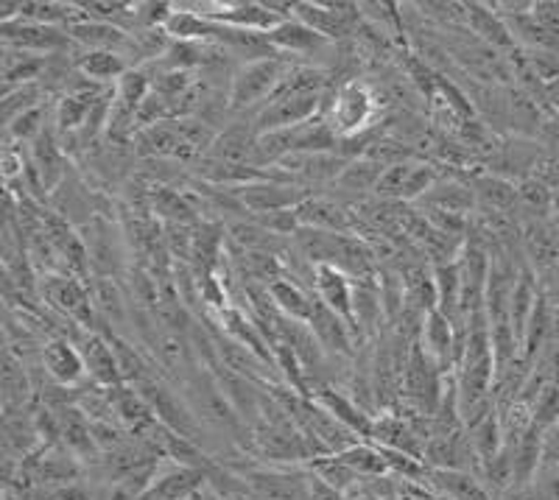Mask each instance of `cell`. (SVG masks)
Returning <instances> with one entry per match:
<instances>
[{"mask_svg":"<svg viewBox=\"0 0 559 500\" xmlns=\"http://www.w3.org/2000/svg\"><path fill=\"white\" fill-rule=\"evenodd\" d=\"M324 87H328V76L322 70L294 64L286 82L280 84L277 93L254 115V132H283V129L302 127L319 118L324 112Z\"/></svg>","mask_w":559,"mask_h":500,"instance_id":"obj_1","label":"cell"},{"mask_svg":"<svg viewBox=\"0 0 559 500\" xmlns=\"http://www.w3.org/2000/svg\"><path fill=\"white\" fill-rule=\"evenodd\" d=\"M292 68V59L283 57V53L238 64V68L233 70V76H229V109H233V112H243V109H254L258 104L263 107V104L277 93L280 84L286 82Z\"/></svg>","mask_w":559,"mask_h":500,"instance_id":"obj_2","label":"cell"},{"mask_svg":"<svg viewBox=\"0 0 559 500\" xmlns=\"http://www.w3.org/2000/svg\"><path fill=\"white\" fill-rule=\"evenodd\" d=\"M39 294H43V299L51 305L53 311L68 317L79 330L102 333L98 330L102 317H98L96 302H93V288L84 285L76 274H43V279H39Z\"/></svg>","mask_w":559,"mask_h":500,"instance_id":"obj_3","label":"cell"},{"mask_svg":"<svg viewBox=\"0 0 559 500\" xmlns=\"http://www.w3.org/2000/svg\"><path fill=\"white\" fill-rule=\"evenodd\" d=\"M202 17L213 20L218 26L241 28V32H258L269 34L277 28L288 14L280 9H286L288 3H254V0H224V3H185Z\"/></svg>","mask_w":559,"mask_h":500,"instance_id":"obj_4","label":"cell"},{"mask_svg":"<svg viewBox=\"0 0 559 500\" xmlns=\"http://www.w3.org/2000/svg\"><path fill=\"white\" fill-rule=\"evenodd\" d=\"M322 115L328 118L333 132L338 134V140H353L367 132L369 123L376 121L378 102L364 84L349 82L333 93L331 107L324 109Z\"/></svg>","mask_w":559,"mask_h":500,"instance_id":"obj_5","label":"cell"},{"mask_svg":"<svg viewBox=\"0 0 559 500\" xmlns=\"http://www.w3.org/2000/svg\"><path fill=\"white\" fill-rule=\"evenodd\" d=\"M243 210H252L254 216H274V213H294L299 204L311 199V190L306 184L294 182L288 177L263 179V182L233 188Z\"/></svg>","mask_w":559,"mask_h":500,"instance_id":"obj_6","label":"cell"},{"mask_svg":"<svg viewBox=\"0 0 559 500\" xmlns=\"http://www.w3.org/2000/svg\"><path fill=\"white\" fill-rule=\"evenodd\" d=\"M437 182L439 179L431 165L408 159V163L389 165L378 182L376 197L386 202H419Z\"/></svg>","mask_w":559,"mask_h":500,"instance_id":"obj_7","label":"cell"},{"mask_svg":"<svg viewBox=\"0 0 559 500\" xmlns=\"http://www.w3.org/2000/svg\"><path fill=\"white\" fill-rule=\"evenodd\" d=\"M292 17L333 43L353 32V23L361 17V7L358 3H294Z\"/></svg>","mask_w":559,"mask_h":500,"instance_id":"obj_8","label":"cell"},{"mask_svg":"<svg viewBox=\"0 0 559 500\" xmlns=\"http://www.w3.org/2000/svg\"><path fill=\"white\" fill-rule=\"evenodd\" d=\"M207 487V473L197 467H185L177 462H163L157 467L154 481L140 500H188L199 498Z\"/></svg>","mask_w":559,"mask_h":500,"instance_id":"obj_9","label":"cell"},{"mask_svg":"<svg viewBox=\"0 0 559 500\" xmlns=\"http://www.w3.org/2000/svg\"><path fill=\"white\" fill-rule=\"evenodd\" d=\"M0 37H3V48H14V51L34 53H57L68 48L70 37L64 28L43 26V23H28V20H14V23H3L0 26Z\"/></svg>","mask_w":559,"mask_h":500,"instance_id":"obj_10","label":"cell"},{"mask_svg":"<svg viewBox=\"0 0 559 500\" xmlns=\"http://www.w3.org/2000/svg\"><path fill=\"white\" fill-rule=\"evenodd\" d=\"M87 367V378L98 389H118L123 386L121 369H118V355H115L112 342L104 333H87L79 330V338H73Z\"/></svg>","mask_w":559,"mask_h":500,"instance_id":"obj_11","label":"cell"},{"mask_svg":"<svg viewBox=\"0 0 559 500\" xmlns=\"http://www.w3.org/2000/svg\"><path fill=\"white\" fill-rule=\"evenodd\" d=\"M82 233V241L87 247L90 258V272L96 274V277H115L118 269H121L123 249L112 224L104 222V218H90Z\"/></svg>","mask_w":559,"mask_h":500,"instance_id":"obj_12","label":"cell"},{"mask_svg":"<svg viewBox=\"0 0 559 500\" xmlns=\"http://www.w3.org/2000/svg\"><path fill=\"white\" fill-rule=\"evenodd\" d=\"M311 283L313 291H317L319 302H324L333 313L344 319V322L353 328V333L358 336L356 330V311H353V291H356V279L344 274L336 266H311Z\"/></svg>","mask_w":559,"mask_h":500,"instance_id":"obj_13","label":"cell"},{"mask_svg":"<svg viewBox=\"0 0 559 500\" xmlns=\"http://www.w3.org/2000/svg\"><path fill=\"white\" fill-rule=\"evenodd\" d=\"M308 397H311L317 406H322L324 412L331 414V417H336L344 428H349V431L358 433V437L367 439L369 442L376 419H372V414H369L361 403H356L353 397H347L344 392H338V389L324 386V383H317V386L308 392Z\"/></svg>","mask_w":559,"mask_h":500,"instance_id":"obj_14","label":"cell"},{"mask_svg":"<svg viewBox=\"0 0 559 500\" xmlns=\"http://www.w3.org/2000/svg\"><path fill=\"white\" fill-rule=\"evenodd\" d=\"M258 138L261 134L254 132V123H233L218 132L204 159L222 165H258Z\"/></svg>","mask_w":559,"mask_h":500,"instance_id":"obj_15","label":"cell"},{"mask_svg":"<svg viewBox=\"0 0 559 500\" xmlns=\"http://www.w3.org/2000/svg\"><path fill=\"white\" fill-rule=\"evenodd\" d=\"M464 9V23L473 28L478 39L484 45H489L492 51H503V53H512L515 57L521 48H518L515 37L509 32L507 20L496 12L492 3H462Z\"/></svg>","mask_w":559,"mask_h":500,"instance_id":"obj_16","label":"cell"},{"mask_svg":"<svg viewBox=\"0 0 559 500\" xmlns=\"http://www.w3.org/2000/svg\"><path fill=\"white\" fill-rule=\"evenodd\" d=\"M308 328L317 336L319 347L324 349V355H342V358H353L356 353V333L344 322L338 313H333L324 302L313 305V313L308 319Z\"/></svg>","mask_w":559,"mask_h":500,"instance_id":"obj_17","label":"cell"},{"mask_svg":"<svg viewBox=\"0 0 559 500\" xmlns=\"http://www.w3.org/2000/svg\"><path fill=\"white\" fill-rule=\"evenodd\" d=\"M43 369L59 386H76L87 378V367L73 338L57 336L43 344Z\"/></svg>","mask_w":559,"mask_h":500,"instance_id":"obj_18","label":"cell"},{"mask_svg":"<svg viewBox=\"0 0 559 500\" xmlns=\"http://www.w3.org/2000/svg\"><path fill=\"white\" fill-rule=\"evenodd\" d=\"M523 252L532 263L534 274L559 266V222L540 218V222H523Z\"/></svg>","mask_w":559,"mask_h":500,"instance_id":"obj_19","label":"cell"},{"mask_svg":"<svg viewBox=\"0 0 559 500\" xmlns=\"http://www.w3.org/2000/svg\"><path fill=\"white\" fill-rule=\"evenodd\" d=\"M109 403H112L115 422L121 425L127 433H132L134 439H140L157 425V414H154V408L148 406V400L138 389H109Z\"/></svg>","mask_w":559,"mask_h":500,"instance_id":"obj_20","label":"cell"},{"mask_svg":"<svg viewBox=\"0 0 559 500\" xmlns=\"http://www.w3.org/2000/svg\"><path fill=\"white\" fill-rule=\"evenodd\" d=\"M426 487L433 489L439 498L448 500H498L489 492L481 475L467 473V469H431L428 467Z\"/></svg>","mask_w":559,"mask_h":500,"instance_id":"obj_21","label":"cell"},{"mask_svg":"<svg viewBox=\"0 0 559 500\" xmlns=\"http://www.w3.org/2000/svg\"><path fill=\"white\" fill-rule=\"evenodd\" d=\"M134 148H138L143 157L182 159V163H191L188 148H185L182 132H179V121H163L154 123V127L140 129V132L134 134Z\"/></svg>","mask_w":559,"mask_h":500,"instance_id":"obj_22","label":"cell"},{"mask_svg":"<svg viewBox=\"0 0 559 500\" xmlns=\"http://www.w3.org/2000/svg\"><path fill=\"white\" fill-rule=\"evenodd\" d=\"M294 218H297L299 227L319 229V233H344L347 235L349 229H353L349 210L328 197L306 199V202L294 210Z\"/></svg>","mask_w":559,"mask_h":500,"instance_id":"obj_23","label":"cell"},{"mask_svg":"<svg viewBox=\"0 0 559 500\" xmlns=\"http://www.w3.org/2000/svg\"><path fill=\"white\" fill-rule=\"evenodd\" d=\"M417 204H423L428 213H448V216L471 218L476 213V193H473V188L467 182L439 179Z\"/></svg>","mask_w":559,"mask_h":500,"instance_id":"obj_24","label":"cell"},{"mask_svg":"<svg viewBox=\"0 0 559 500\" xmlns=\"http://www.w3.org/2000/svg\"><path fill=\"white\" fill-rule=\"evenodd\" d=\"M269 45H272L274 53H294V57H308V53H319L322 48L331 45V39H324L322 34H317L313 28H308L306 23H299V20L288 17L283 20L277 28L266 34Z\"/></svg>","mask_w":559,"mask_h":500,"instance_id":"obj_25","label":"cell"},{"mask_svg":"<svg viewBox=\"0 0 559 500\" xmlns=\"http://www.w3.org/2000/svg\"><path fill=\"white\" fill-rule=\"evenodd\" d=\"M64 165H68V159H64L57 127H48L32 143V168L37 171L39 184H43L45 190L57 188L64 179Z\"/></svg>","mask_w":559,"mask_h":500,"instance_id":"obj_26","label":"cell"},{"mask_svg":"<svg viewBox=\"0 0 559 500\" xmlns=\"http://www.w3.org/2000/svg\"><path fill=\"white\" fill-rule=\"evenodd\" d=\"M70 43L82 45L84 51H118L123 53L129 45V34L123 28L112 26V23H102V20L82 17L79 23L68 28Z\"/></svg>","mask_w":559,"mask_h":500,"instance_id":"obj_27","label":"cell"},{"mask_svg":"<svg viewBox=\"0 0 559 500\" xmlns=\"http://www.w3.org/2000/svg\"><path fill=\"white\" fill-rule=\"evenodd\" d=\"M266 294L272 299V305L286 319H294V322L308 324L313 313V305H317V297L308 294L302 285L294 277H277L274 283L266 285Z\"/></svg>","mask_w":559,"mask_h":500,"instance_id":"obj_28","label":"cell"},{"mask_svg":"<svg viewBox=\"0 0 559 500\" xmlns=\"http://www.w3.org/2000/svg\"><path fill=\"white\" fill-rule=\"evenodd\" d=\"M73 64L82 73V79H87L93 84H102V87H112V84L121 82L129 70H132L127 57L118 51H84L82 57H76Z\"/></svg>","mask_w":559,"mask_h":500,"instance_id":"obj_29","label":"cell"},{"mask_svg":"<svg viewBox=\"0 0 559 500\" xmlns=\"http://www.w3.org/2000/svg\"><path fill=\"white\" fill-rule=\"evenodd\" d=\"M518 213L523 222H540L554 216V184L540 177H528L518 182Z\"/></svg>","mask_w":559,"mask_h":500,"instance_id":"obj_30","label":"cell"},{"mask_svg":"<svg viewBox=\"0 0 559 500\" xmlns=\"http://www.w3.org/2000/svg\"><path fill=\"white\" fill-rule=\"evenodd\" d=\"M431 269L433 285H437V311H442L453 322H462V272H459V260L437 263Z\"/></svg>","mask_w":559,"mask_h":500,"instance_id":"obj_31","label":"cell"},{"mask_svg":"<svg viewBox=\"0 0 559 500\" xmlns=\"http://www.w3.org/2000/svg\"><path fill=\"white\" fill-rule=\"evenodd\" d=\"M109 342H112L115 347V355H118V369H121V380L123 386H143V383H148V380L159 378V374H154L152 364L143 358V353H140L138 347H134L132 342H129L127 336H107Z\"/></svg>","mask_w":559,"mask_h":500,"instance_id":"obj_32","label":"cell"},{"mask_svg":"<svg viewBox=\"0 0 559 500\" xmlns=\"http://www.w3.org/2000/svg\"><path fill=\"white\" fill-rule=\"evenodd\" d=\"M43 73H45L43 57L14 51V48H3V93L39 82Z\"/></svg>","mask_w":559,"mask_h":500,"instance_id":"obj_33","label":"cell"},{"mask_svg":"<svg viewBox=\"0 0 559 500\" xmlns=\"http://www.w3.org/2000/svg\"><path fill=\"white\" fill-rule=\"evenodd\" d=\"M93 288V302L102 317V322L109 324H123L129 319V302L123 297L121 285L115 283V277H96Z\"/></svg>","mask_w":559,"mask_h":500,"instance_id":"obj_34","label":"cell"},{"mask_svg":"<svg viewBox=\"0 0 559 500\" xmlns=\"http://www.w3.org/2000/svg\"><path fill=\"white\" fill-rule=\"evenodd\" d=\"M152 210L157 218H166L168 224H179V227L197 222V207H193L191 199L171 188L152 190Z\"/></svg>","mask_w":559,"mask_h":500,"instance_id":"obj_35","label":"cell"},{"mask_svg":"<svg viewBox=\"0 0 559 500\" xmlns=\"http://www.w3.org/2000/svg\"><path fill=\"white\" fill-rule=\"evenodd\" d=\"M338 459H342L349 469H356L361 478H383V475H392L383 450L372 442H358L356 448L338 453Z\"/></svg>","mask_w":559,"mask_h":500,"instance_id":"obj_36","label":"cell"},{"mask_svg":"<svg viewBox=\"0 0 559 500\" xmlns=\"http://www.w3.org/2000/svg\"><path fill=\"white\" fill-rule=\"evenodd\" d=\"M383 171H386V168H383L381 163H376V159L356 157V159H349V165L344 168V174L338 177L336 184L342 190H347V193H356V197H361V193H367V190L376 193Z\"/></svg>","mask_w":559,"mask_h":500,"instance_id":"obj_37","label":"cell"},{"mask_svg":"<svg viewBox=\"0 0 559 500\" xmlns=\"http://www.w3.org/2000/svg\"><path fill=\"white\" fill-rule=\"evenodd\" d=\"M45 129H48V107L45 104L17 115L12 123H7V134L14 143H34Z\"/></svg>","mask_w":559,"mask_h":500,"instance_id":"obj_38","label":"cell"},{"mask_svg":"<svg viewBox=\"0 0 559 500\" xmlns=\"http://www.w3.org/2000/svg\"><path fill=\"white\" fill-rule=\"evenodd\" d=\"M43 102H45V90L39 87V82L26 84V87L9 90V93H3V121L12 123L17 115L39 107Z\"/></svg>","mask_w":559,"mask_h":500,"instance_id":"obj_39","label":"cell"},{"mask_svg":"<svg viewBox=\"0 0 559 500\" xmlns=\"http://www.w3.org/2000/svg\"><path fill=\"white\" fill-rule=\"evenodd\" d=\"M532 14L559 43V0H537V3H532Z\"/></svg>","mask_w":559,"mask_h":500,"instance_id":"obj_40","label":"cell"},{"mask_svg":"<svg viewBox=\"0 0 559 500\" xmlns=\"http://www.w3.org/2000/svg\"><path fill=\"white\" fill-rule=\"evenodd\" d=\"M543 469H548V473H551V469H559V422L546 433V444H543Z\"/></svg>","mask_w":559,"mask_h":500,"instance_id":"obj_41","label":"cell"},{"mask_svg":"<svg viewBox=\"0 0 559 500\" xmlns=\"http://www.w3.org/2000/svg\"><path fill=\"white\" fill-rule=\"evenodd\" d=\"M543 109H546L548 121H559V76L543 84Z\"/></svg>","mask_w":559,"mask_h":500,"instance_id":"obj_42","label":"cell"},{"mask_svg":"<svg viewBox=\"0 0 559 500\" xmlns=\"http://www.w3.org/2000/svg\"><path fill=\"white\" fill-rule=\"evenodd\" d=\"M23 168H26V165H23V154L14 152V148H7V154H3V177L12 182L17 174H23Z\"/></svg>","mask_w":559,"mask_h":500,"instance_id":"obj_43","label":"cell"},{"mask_svg":"<svg viewBox=\"0 0 559 500\" xmlns=\"http://www.w3.org/2000/svg\"><path fill=\"white\" fill-rule=\"evenodd\" d=\"M551 473H554V478L546 484V487H543V492H546L548 500H559V469H551Z\"/></svg>","mask_w":559,"mask_h":500,"instance_id":"obj_44","label":"cell"},{"mask_svg":"<svg viewBox=\"0 0 559 500\" xmlns=\"http://www.w3.org/2000/svg\"><path fill=\"white\" fill-rule=\"evenodd\" d=\"M199 500H227L224 498V495H218L216 489H210V487H204V492L199 495Z\"/></svg>","mask_w":559,"mask_h":500,"instance_id":"obj_45","label":"cell"},{"mask_svg":"<svg viewBox=\"0 0 559 500\" xmlns=\"http://www.w3.org/2000/svg\"><path fill=\"white\" fill-rule=\"evenodd\" d=\"M554 218L559 222V188H554Z\"/></svg>","mask_w":559,"mask_h":500,"instance_id":"obj_46","label":"cell"},{"mask_svg":"<svg viewBox=\"0 0 559 500\" xmlns=\"http://www.w3.org/2000/svg\"><path fill=\"white\" fill-rule=\"evenodd\" d=\"M188 500H199V498H188Z\"/></svg>","mask_w":559,"mask_h":500,"instance_id":"obj_47","label":"cell"},{"mask_svg":"<svg viewBox=\"0 0 559 500\" xmlns=\"http://www.w3.org/2000/svg\"><path fill=\"white\" fill-rule=\"evenodd\" d=\"M554 188H559V182H557V184H554Z\"/></svg>","mask_w":559,"mask_h":500,"instance_id":"obj_48","label":"cell"},{"mask_svg":"<svg viewBox=\"0 0 559 500\" xmlns=\"http://www.w3.org/2000/svg\"><path fill=\"white\" fill-rule=\"evenodd\" d=\"M439 500H448V498H439Z\"/></svg>","mask_w":559,"mask_h":500,"instance_id":"obj_49","label":"cell"}]
</instances>
